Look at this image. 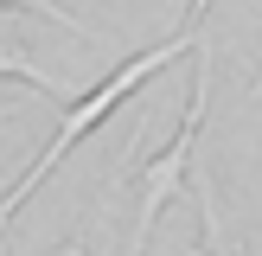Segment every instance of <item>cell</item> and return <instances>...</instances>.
Listing matches in <instances>:
<instances>
[{
	"label": "cell",
	"mask_w": 262,
	"mask_h": 256,
	"mask_svg": "<svg viewBox=\"0 0 262 256\" xmlns=\"http://www.w3.org/2000/svg\"><path fill=\"white\" fill-rule=\"evenodd\" d=\"M199 13H205V7H199ZM199 13H192V26H179L173 38H160V45H147L141 58H128L122 71H109V77H102L96 90H83V96H77L71 109H64V122H58V135L45 141V154H38V160L26 166V179H13V186H7V199H0V230L13 224V211H19V205L32 199L38 186H45V179H51V166H58L64 154H71L77 141H83L90 128L102 122V115H115V109H122V96H135V90L147 83L154 71H166V64H173V58H179L186 45H199Z\"/></svg>",
	"instance_id": "6da1fadb"
},
{
	"label": "cell",
	"mask_w": 262,
	"mask_h": 256,
	"mask_svg": "<svg viewBox=\"0 0 262 256\" xmlns=\"http://www.w3.org/2000/svg\"><path fill=\"white\" fill-rule=\"evenodd\" d=\"M205 109H211V51H205V38H199V90H192V109H186V122H179L173 147H166V154H154V160L135 173L141 199H135V250H128V256H147L160 211L179 199V192H186L192 160H199V128H205Z\"/></svg>",
	"instance_id": "7a4b0ae2"
},
{
	"label": "cell",
	"mask_w": 262,
	"mask_h": 256,
	"mask_svg": "<svg viewBox=\"0 0 262 256\" xmlns=\"http://www.w3.org/2000/svg\"><path fill=\"white\" fill-rule=\"evenodd\" d=\"M192 186H199V218H205V243L192 256H237V230L224 224V205H217V186L199 160H192Z\"/></svg>",
	"instance_id": "3957f363"
},
{
	"label": "cell",
	"mask_w": 262,
	"mask_h": 256,
	"mask_svg": "<svg viewBox=\"0 0 262 256\" xmlns=\"http://www.w3.org/2000/svg\"><path fill=\"white\" fill-rule=\"evenodd\" d=\"M0 77H19V83H32L38 96H64V83H58V77H45V71H38V58H32L26 45H13V38H0Z\"/></svg>",
	"instance_id": "277c9868"
},
{
	"label": "cell",
	"mask_w": 262,
	"mask_h": 256,
	"mask_svg": "<svg viewBox=\"0 0 262 256\" xmlns=\"http://www.w3.org/2000/svg\"><path fill=\"white\" fill-rule=\"evenodd\" d=\"M0 7H32V13H45L51 26H64V32H83V19H77V13H64L58 0H0Z\"/></svg>",
	"instance_id": "5b68a950"
},
{
	"label": "cell",
	"mask_w": 262,
	"mask_h": 256,
	"mask_svg": "<svg viewBox=\"0 0 262 256\" xmlns=\"http://www.w3.org/2000/svg\"><path fill=\"white\" fill-rule=\"evenodd\" d=\"M58 256H96V250H83V243H71V250H58Z\"/></svg>",
	"instance_id": "8992f818"
},
{
	"label": "cell",
	"mask_w": 262,
	"mask_h": 256,
	"mask_svg": "<svg viewBox=\"0 0 262 256\" xmlns=\"http://www.w3.org/2000/svg\"><path fill=\"white\" fill-rule=\"evenodd\" d=\"M192 7H205V0H192Z\"/></svg>",
	"instance_id": "52a82bcc"
},
{
	"label": "cell",
	"mask_w": 262,
	"mask_h": 256,
	"mask_svg": "<svg viewBox=\"0 0 262 256\" xmlns=\"http://www.w3.org/2000/svg\"><path fill=\"white\" fill-rule=\"evenodd\" d=\"M0 122H7V109H0Z\"/></svg>",
	"instance_id": "ba28073f"
},
{
	"label": "cell",
	"mask_w": 262,
	"mask_h": 256,
	"mask_svg": "<svg viewBox=\"0 0 262 256\" xmlns=\"http://www.w3.org/2000/svg\"><path fill=\"white\" fill-rule=\"evenodd\" d=\"M256 90H262V77H256Z\"/></svg>",
	"instance_id": "9c48e42d"
}]
</instances>
